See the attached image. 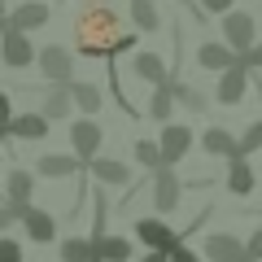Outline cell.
I'll use <instances>...</instances> for the list:
<instances>
[{"label": "cell", "mask_w": 262, "mask_h": 262, "mask_svg": "<svg viewBox=\"0 0 262 262\" xmlns=\"http://www.w3.org/2000/svg\"><path fill=\"white\" fill-rule=\"evenodd\" d=\"M13 223H18V214H13V206H0V236L9 232Z\"/></svg>", "instance_id": "e575fe53"}, {"label": "cell", "mask_w": 262, "mask_h": 262, "mask_svg": "<svg viewBox=\"0 0 262 262\" xmlns=\"http://www.w3.org/2000/svg\"><path fill=\"white\" fill-rule=\"evenodd\" d=\"M136 75L144 79V83H153V88H162V83H170V70H166V61H162L158 53H136Z\"/></svg>", "instance_id": "44dd1931"}, {"label": "cell", "mask_w": 262, "mask_h": 262, "mask_svg": "<svg viewBox=\"0 0 262 262\" xmlns=\"http://www.w3.org/2000/svg\"><path fill=\"white\" fill-rule=\"evenodd\" d=\"M258 149H262V118L245 127V136H241V158H249V153H258Z\"/></svg>", "instance_id": "f1b7e54d"}, {"label": "cell", "mask_w": 262, "mask_h": 262, "mask_svg": "<svg viewBox=\"0 0 262 262\" xmlns=\"http://www.w3.org/2000/svg\"><path fill=\"white\" fill-rule=\"evenodd\" d=\"M5 140H9V127H0V144H5Z\"/></svg>", "instance_id": "74e56055"}, {"label": "cell", "mask_w": 262, "mask_h": 262, "mask_svg": "<svg viewBox=\"0 0 262 262\" xmlns=\"http://www.w3.org/2000/svg\"><path fill=\"white\" fill-rule=\"evenodd\" d=\"M253 188H258V175H253L249 158H232L227 162V192L232 196H249Z\"/></svg>", "instance_id": "ac0fdd59"}, {"label": "cell", "mask_w": 262, "mask_h": 262, "mask_svg": "<svg viewBox=\"0 0 262 262\" xmlns=\"http://www.w3.org/2000/svg\"><path fill=\"white\" fill-rule=\"evenodd\" d=\"M149 196H153V210H158V214H170V210L179 206L184 184H179L175 166H158V170H153V188H149Z\"/></svg>", "instance_id": "5b68a950"}, {"label": "cell", "mask_w": 262, "mask_h": 262, "mask_svg": "<svg viewBox=\"0 0 262 262\" xmlns=\"http://www.w3.org/2000/svg\"><path fill=\"white\" fill-rule=\"evenodd\" d=\"M88 162H79L75 153H44V158L35 162V175L44 179H70V175H83Z\"/></svg>", "instance_id": "4fadbf2b"}, {"label": "cell", "mask_w": 262, "mask_h": 262, "mask_svg": "<svg viewBox=\"0 0 262 262\" xmlns=\"http://www.w3.org/2000/svg\"><path fill=\"white\" fill-rule=\"evenodd\" d=\"M101 144H105V127L96 118H75L70 122V149H75L79 162L101 158Z\"/></svg>", "instance_id": "3957f363"}, {"label": "cell", "mask_w": 262, "mask_h": 262, "mask_svg": "<svg viewBox=\"0 0 262 262\" xmlns=\"http://www.w3.org/2000/svg\"><path fill=\"white\" fill-rule=\"evenodd\" d=\"M241 61H245V66H249V70H262V44H253V48H249V53H245V57H241Z\"/></svg>", "instance_id": "d6a6232c"}, {"label": "cell", "mask_w": 262, "mask_h": 262, "mask_svg": "<svg viewBox=\"0 0 262 262\" xmlns=\"http://www.w3.org/2000/svg\"><path fill=\"white\" fill-rule=\"evenodd\" d=\"M158 144H162V162H166V166H179V162L192 153V131H188L184 122H166V127L158 131Z\"/></svg>", "instance_id": "52a82bcc"}, {"label": "cell", "mask_w": 262, "mask_h": 262, "mask_svg": "<svg viewBox=\"0 0 262 262\" xmlns=\"http://www.w3.org/2000/svg\"><path fill=\"white\" fill-rule=\"evenodd\" d=\"M136 162L149 166V170L166 166V162H162V144H158V140H136Z\"/></svg>", "instance_id": "484cf974"}, {"label": "cell", "mask_w": 262, "mask_h": 262, "mask_svg": "<svg viewBox=\"0 0 262 262\" xmlns=\"http://www.w3.org/2000/svg\"><path fill=\"white\" fill-rule=\"evenodd\" d=\"M206 258L210 262H249V249L232 232H210L206 236Z\"/></svg>", "instance_id": "30bf717a"}, {"label": "cell", "mask_w": 262, "mask_h": 262, "mask_svg": "<svg viewBox=\"0 0 262 262\" xmlns=\"http://www.w3.org/2000/svg\"><path fill=\"white\" fill-rule=\"evenodd\" d=\"M140 262H170V253H166V249H149Z\"/></svg>", "instance_id": "8d00e7d4"}, {"label": "cell", "mask_w": 262, "mask_h": 262, "mask_svg": "<svg viewBox=\"0 0 262 262\" xmlns=\"http://www.w3.org/2000/svg\"><path fill=\"white\" fill-rule=\"evenodd\" d=\"M70 110H75V96H70V83H48L44 88V101H39V114L53 122L70 118Z\"/></svg>", "instance_id": "2e32d148"}, {"label": "cell", "mask_w": 262, "mask_h": 262, "mask_svg": "<svg viewBox=\"0 0 262 262\" xmlns=\"http://www.w3.org/2000/svg\"><path fill=\"white\" fill-rule=\"evenodd\" d=\"M13 118H18V114H13V92H5V88H0V127H9Z\"/></svg>", "instance_id": "4dcf8cb0"}, {"label": "cell", "mask_w": 262, "mask_h": 262, "mask_svg": "<svg viewBox=\"0 0 262 262\" xmlns=\"http://www.w3.org/2000/svg\"><path fill=\"white\" fill-rule=\"evenodd\" d=\"M170 262H201V253H192L188 245H179V249L170 253Z\"/></svg>", "instance_id": "d590c367"}, {"label": "cell", "mask_w": 262, "mask_h": 262, "mask_svg": "<svg viewBox=\"0 0 262 262\" xmlns=\"http://www.w3.org/2000/svg\"><path fill=\"white\" fill-rule=\"evenodd\" d=\"M175 101L179 105H184V110H192V114H201V110H206V96H201V92H196V88L192 83H175Z\"/></svg>", "instance_id": "83f0119b"}, {"label": "cell", "mask_w": 262, "mask_h": 262, "mask_svg": "<svg viewBox=\"0 0 262 262\" xmlns=\"http://www.w3.org/2000/svg\"><path fill=\"white\" fill-rule=\"evenodd\" d=\"M232 5L236 0H201V9H210V13H232Z\"/></svg>", "instance_id": "836d02e7"}, {"label": "cell", "mask_w": 262, "mask_h": 262, "mask_svg": "<svg viewBox=\"0 0 262 262\" xmlns=\"http://www.w3.org/2000/svg\"><path fill=\"white\" fill-rule=\"evenodd\" d=\"M5 31H9V18H0V35H5Z\"/></svg>", "instance_id": "f35d334b"}, {"label": "cell", "mask_w": 262, "mask_h": 262, "mask_svg": "<svg viewBox=\"0 0 262 262\" xmlns=\"http://www.w3.org/2000/svg\"><path fill=\"white\" fill-rule=\"evenodd\" d=\"M96 258H105V262H127V258H131V241H127V236H110V241L101 245Z\"/></svg>", "instance_id": "4316f807"}, {"label": "cell", "mask_w": 262, "mask_h": 262, "mask_svg": "<svg viewBox=\"0 0 262 262\" xmlns=\"http://www.w3.org/2000/svg\"><path fill=\"white\" fill-rule=\"evenodd\" d=\"M0 262H22V245L13 236H0Z\"/></svg>", "instance_id": "f546056e"}, {"label": "cell", "mask_w": 262, "mask_h": 262, "mask_svg": "<svg viewBox=\"0 0 262 262\" xmlns=\"http://www.w3.org/2000/svg\"><path fill=\"white\" fill-rule=\"evenodd\" d=\"M96 5H118V0H96Z\"/></svg>", "instance_id": "ab89813d"}, {"label": "cell", "mask_w": 262, "mask_h": 262, "mask_svg": "<svg viewBox=\"0 0 262 262\" xmlns=\"http://www.w3.org/2000/svg\"><path fill=\"white\" fill-rule=\"evenodd\" d=\"M70 96H75V110H83V118H92V114L105 105L101 88H96V83H83V79H75V83H70Z\"/></svg>", "instance_id": "603a6c76"}, {"label": "cell", "mask_w": 262, "mask_h": 262, "mask_svg": "<svg viewBox=\"0 0 262 262\" xmlns=\"http://www.w3.org/2000/svg\"><path fill=\"white\" fill-rule=\"evenodd\" d=\"M245 92H249V66H245V61L219 75V88H214L219 105H241V101H245Z\"/></svg>", "instance_id": "7c38bea8"}, {"label": "cell", "mask_w": 262, "mask_h": 262, "mask_svg": "<svg viewBox=\"0 0 262 262\" xmlns=\"http://www.w3.org/2000/svg\"><path fill=\"white\" fill-rule=\"evenodd\" d=\"M5 192H9L13 214L27 219V214H31V192H35V175H31V170H22V166H13L9 175H5Z\"/></svg>", "instance_id": "ba28073f"}, {"label": "cell", "mask_w": 262, "mask_h": 262, "mask_svg": "<svg viewBox=\"0 0 262 262\" xmlns=\"http://www.w3.org/2000/svg\"><path fill=\"white\" fill-rule=\"evenodd\" d=\"M196 66H201V70H214V75H223V70L241 66V53H236L232 44H223V39H206V44L196 48Z\"/></svg>", "instance_id": "9c48e42d"}, {"label": "cell", "mask_w": 262, "mask_h": 262, "mask_svg": "<svg viewBox=\"0 0 262 262\" xmlns=\"http://www.w3.org/2000/svg\"><path fill=\"white\" fill-rule=\"evenodd\" d=\"M245 249H249V262H262V227H258V232H249Z\"/></svg>", "instance_id": "1f68e13d"}, {"label": "cell", "mask_w": 262, "mask_h": 262, "mask_svg": "<svg viewBox=\"0 0 262 262\" xmlns=\"http://www.w3.org/2000/svg\"><path fill=\"white\" fill-rule=\"evenodd\" d=\"M136 236H140L149 249H166V253H175L179 245H184V241H179V232H175V227H166L162 219H136Z\"/></svg>", "instance_id": "8fae6325"}, {"label": "cell", "mask_w": 262, "mask_h": 262, "mask_svg": "<svg viewBox=\"0 0 262 262\" xmlns=\"http://www.w3.org/2000/svg\"><path fill=\"white\" fill-rule=\"evenodd\" d=\"M75 48L88 61H105V57H118L136 48V35H122V18L110 5H92L75 18Z\"/></svg>", "instance_id": "6da1fadb"}, {"label": "cell", "mask_w": 262, "mask_h": 262, "mask_svg": "<svg viewBox=\"0 0 262 262\" xmlns=\"http://www.w3.org/2000/svg\"><path fill=\"white\" fill-rule=\"evenodd\" d=\"M0 53H5V66H9V70H27L31 61H39V48L31 44L27 31H18V27H9L0 35Z\"/></svg>", "instance_id": "8992f818"}, {"label": "cell", "mask_w": 262, "mask_h": 262, "mask_svg": "<svg viewBox=\"0 0 262 262\" xmlns=\"http://www.w3.org/2000/svg\"><path fill=\"white\" fill-rule=\"evenodd\" d=\"M201 149L210 153V158H241V136H232L227 127H206L201 131Z\"/></svg>", "instance_id": "9a60e30c"}, {"label": "cell", "mask_w": 262, "mask_h": 262, "mask_svg": "<svg viewBox=\"0 0 262 262\" xmlns=\"http://www.w3.org/2000/svg\"><path fill=\"white\" fill-rule=\"evenodd\" d=\"M39 75H44V83H75V57H70V48L61 44H48L39 48Z\"/></svg>", "instance_id": "277c9868"}, {"label": "cell", "mask_w": 262, "mask_h": 262, "mask_svg": "<svg viewBox=\"0 0 262 262\" xmlns=\"http://www.w3.org/2000/svg\"><path fill=\"white\" fill-rule=\"evenodd\" d=\"M57 253H61V262H92L96 245H92V236H66Z\"/></svg>", "instance_id": "d4e9b609"}, {"label": "cell", "mask_w": 262, "mask_h": 262, "mask_svg": "<svg viewBox=\"0 0 262 262\" xmlns=\"http://www.w3.org/2000/svg\"><path fill=\"white\" fill-rule=\"evenodd\" d=\"M223 44H232L236 53H249L253 44H258V22H253V13H245V9H232V13H223Z\"/></svg>", "instance_id": "7a4b0ae2"}, {"label": "cell", "mask_w": 262, "mask_h": 262, "mask_svg": "<svg viewBox=\"0 0 262 262\" xmlns=\"http://www.w3.org/2000/svg\"><path fill=\"white\" fill-rule=\"evenodd\" d=\"M48 131H53V118H44V114H18V118L9 122L13 140H44Z\"/></svg>", "instance_id": "ffe728a7"}, {"label": "cell", "mask_w": 262, "mask_h": 262, "mask_svg": "<svg viewBox=\"0 0 262 262\" xmlns=\"http://www.w3.org/2000/svg\"><path fill=\"white\" fill-rule=\"evenodd\" d=\"M53 5H61V0H53Z\"/></svg>", "instance_id": "b9f144b4"}, {"label": "cell", "mask_w": 262, "mask_h": 262, "mask_svg": "<svg viewBox=\"0 0 262 262\" xmlns=\"http://www.w3.org/2000/svg\"><path fill=\"white\" fill-rule=\"evenodd\" d=\"M88 175L105 188H131V166H122L118 158H92L88 162Z\"/></svg>", "instance_id": "5bb4252c"}, {"label": "cell", "mask_w": 262, "mask_h": 262, "mask_svg": "<svg viewBox=\"0 0 262 262\" xmlns=\"http://www.w3.org/2000/svg\"><path fill=\"white\" fill-rule=\"evenodd\" d=\"M22 232H27L35 245H53V241H57V219L48 214V210H35V206H31V214L22 219Z\"/></svg>", "instance_id": "d6986e66"}, {"label": "cell", "mask_w": 262, "mask_h": 262, "mask_svg": "<svg viewBox=\"0 0 262 262\" xmlns=\"http://www.w3.org/2000/svg\"><path fill=\"white\" fill-rule=\"evenodd\" d=\"M131 5V22H136V31H158L162 27V13H158V0H127Z\"/></svg>", "instance_id": "cb8c5ba5"}, {"label": "cell", "mask_w": 262, "mask_h": 262, "mask_svg": "<svg viewBox=\"0 0 262 262\" xmlns=\"http://www.w3.org/2000/svg\"><path fill=\"white\" fill-rule=\"evenodd\" d=\"M9 27H18V31H39V27H48V5H39V0H27V5H13L9 9Z\"/></svg>", "instance_id": "e0dca14e"}, {"label": "cell", "mask_w": 262, "mask_h": 262, "mask_svg": "<svg viewBox=\"0 0 262 262\" xmlns=\"http://www.w3.org/2000/svg\"><path fill=\"white\" fill-rule=\"evenodd\" d=\"M170 110H175V79L162 83V88H153V96H149V118H153V122L166 127V122H170Z\"/></svg>", "instance_id": "7402d4cb"}, {"label": "cell", "mask_w": 262, "mask_h": 262, "mask_svg": "<svg viewBox=\"0 0 262 262\" xmlns=\"http://www.w3.org/2000/svg\"><path fill=\"white\" fill-rule=\"evenodd\" d=\"M92 262H105V258H92Z\"/></svg>", "instance_id": "60d3db41"}]
</instances>
